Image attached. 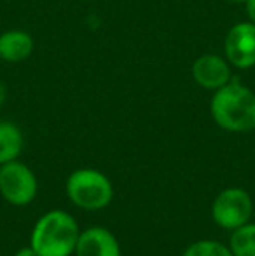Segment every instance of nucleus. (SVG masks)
Masks as SVG:
<instances>
[{
    "label": "nucleus",
    "instance_id": "nucleus-1",
    "mask_svg": "<svg viewBox=\"0 0 255 256\" xmlns=\"http://www.w3.org/2000/svg\"><path fill=\"white\" fill-rule=\"evenodd\" d=\"M210 110L213 120L225 131L248 132L255 129V94L238 82L217 89Z\"/></svg>",
    "mask_w": 255,
    "mask_h": 256
},
{
    "label": "nucleus",
    "instance_id": "nucleus-2",
    "mask_svg": "<svg viewBox=\"0 0 255 256\" xmlns=\"http://www.w3.org/2000/svg\"><path fill=\"white\" fill-rule=\"evenodd\" d=\"M81 230L67 211L55 209L39 218L32 232L30 246L39 256H70L75 253Z\"/></svg>",
    "mask_w": 255,
    "mask_h": 256
},
{
    "label": "nucleus",
    "instance_id": "nucleus-3",
    "mask_svg": "<svg viewBox=\"0 0 255 256\" xmlns=\"http://www.w3.org/2000/svg\"><path fill=\"white\" fill-rule=\"evenodd\" d=\"M68 199L77 208L86 211H98L110 204L114 197V186L103 172L96 169H77L67 180Z\"/></svg>",
    "mask_w": 255,
    "mask_h": 256
},
{
    "label": "nucleus",
    "instance_id": "nucleus-4",
    "mask_svg": "<svg viewBox=\"0 0 255 256\" xmlns=\"http://www.w3.org/2000/svg\"><path fill=\"white\" fill-rule=\"evenodd\" d=\"M253 214L252 197L246 190L231 186L215 197L211 204V216L215 223L225 230H236L250 222Z\"/></svg>",
    "mask_w": 255,
    "mask_h": 256
},
{
    "label": "nucleus",
    "instance_id": "nucleus-5",
    "mask_svg": "<svg viewBox=\"0 0 255 256\" xmlns=\"http://www.w3.org/2000/svg\"><path fill=\"white\" fill-rule=\"evenodd\" d=\"M37 178L27 164L11 160L0 166V196L13 206H27L37 196Z\"/></svg>",
    "mask_w": 255,
    "mask_h": 256
},
{
    "label": "nucleus",
    "instance_id": "nucleus-6",
    "mask_svg": "<svg viewBox=\"0 0 255 256\" xmlns=\"http://www.w3.org/2000/svg\"><path fill=\"white\" fill-rule=\"evenodd\" d=\"M229 63L238 68H250L255 64V23L245 21L229 30L224 46Z\"/></svg>",
    "mask_w": 255,
    "mask_h": 256
},
{
    "label": "nucleus",
    "instance_id": "nucleus-7",
    "mask_svg": "<svg viewBox=\"0 0 255 256\" xmlns=\"http://www.w3.org/2000/svg\"><path fill=\"white\" fill-rule=\"evenodd\" d=\"M192 77L201 88L217 91L231 82V68L224 58L217 54H203L194 61Z\"/></svg>",
    "mask_w": 255,
    "mask_h": 256
},
{
    "label": "nucleus",
    "instance_id": "nucleus-8",
    "mask_svg": "<svg viewBox=\"0 0 255 256\" xmlns=\"http://www.w3.org/2000/svg\"><path fill=\"white\" fill-rule=\"evenodd\" d=\"M75 256H121V246L110 230L91 226L79 236Z\"/></svg>",
    "mask_w": 255,
    "mask_h": 256
},
{
    "label": "nucleus",
    "instance_id": "nucleus-9",
    "mask_svg": "<svg viewBox=\"0 0 255 256\" xmlns=\"http://www.w3.org/2000/svg\"><path fill=\"white\" fill-rule=\"evenodd\" d=\"M34 51V38L23 30H9L0 35V58L9 63L25 61Z\"/></svg>",
    "mask_w": 255,
    "mask_h": 256
},
{
    "label": "nucleus",
    "instance_id": "nucleus-10",
    "mask_svg": "<svg viewBox=\"0 0 255 256\" xmlns=\"http://www.w3.org/2000/svg\"><path fill=\"white\" fill-rule=\"evenodd\" d=\"M23 150V134L20 128L9 120H0V166L16 160Z\"/></svg>",
    "mask_w": 255,
    "mask_h": 256
},
{
    "label": "nucleus",
    "instance_id": "nucleus-11",
    "mask_svg": "<svg viewBox=\"0 0 255 256\" xmlns=\"http://www.w3.org/2000/svg\"><path fill=\"white\" fill-rule=\"evenodd\" d=\"M229 248L234 256H255V223L248 222L232 230Z\"/></svg>",
    "mask_w": 255,
    "mask_h": 256
},
{
    "label": "nucleus",
    "instance_id": "nucleus-12",
    "mask_svg": "<svg viewBox=\"0 0 255 256\" xmlns=\"http://www.w3.org/2000/svg\"><path fill=\"white\" fill-rule=\"evenodd\" d=\"M182 256H234V254H232L231 248L218 242V240L203 239V240H197V242H192L184 251Z\"/></svg>",
    "mask_w": 255,
    "mask_h": 256
},
{
    "label": "nucleus",
    "instance_id": "nucleus-13",
    "mask_svg": "<svg viewBox=\"0 0 255 256\" xmlns=\"http://www.w3.org/2000/svg\"><path fill=\"white\" fill-rule=\"evenodd\" d=\"M14 256H39V254L32 246H25V248H21V250H18Z\"/></svg>",
    "mask_w": 255,
    "mask_h": 256
},
{
    "label": "nucleus",
    "instance_id": "nucleus-14",
    "mask_svg": "<svg viewBox=\"0 0 255 256\" xmlns=\"http://www.w3.org/2000/svg\"><path fill=\"white\" fill-rule=\"evenodd\" d=\"M246 14H248L250 21L255 23V0H246Z\"/></svg>",
    "mask_w": 255,
    "mask_h": 256
},
{
    "label": "nucleus",
    "instance_id": "nucleus-15",
    "mask_svg": "<svg viewBox=\"0 0 255 256\" xmlns=\"http://www.w3.org/2000/svg\"><path fill=\"white\" fill-rule=\"evenodd\" d=\"M6 96H7V91H6V86L0 82V104L6 102Z\"/></svg>",
    "mask_w": 255,
    "mask_h": 256
},
{
    "label": "nucleus",
    "instance_id": "nucleus-16",
    "mask_svg": "<svg viewBox=\"0 0 255 256\" xmlns=\"http://www.w3.org/2000/svg\"><path fill=\"white\" fill-rule=\"evenodd\" d=\"M231 2H246V0H231Z\"/></svg>",
    "mask_w": 255,
    "mask_h": 256
}]
</instances>
